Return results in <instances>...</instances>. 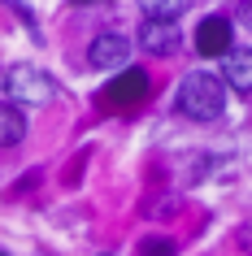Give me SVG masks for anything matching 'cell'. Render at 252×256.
I'll list each match as a JSON object with an SVG mask.
<instances>
[{"label":"cell","mask_w":252,"mask_h":256,"mask_svg":"<svg viewBox=\"0 0 252 256\" xmlns=\"http://www.w3.org/2000/svg\"><path fill=\"white\" fill-rule=\"evenodd\" d=\"M222 78L235 92H252V48H230V56L222 66Z\"/></svg>","instance_id":"obj_7"},{"label":"cell","mask_w":252,"mask_h":256,"mask_svg":"<svg viewBox=\"0 0 252 256\" xmlns=\"http://www.w3.org/2000/svg\"><path fill=\"white\" fill-rule=\"evenodd\" d=\"M0 256H9V252H0Z\"/></svg>","instance_id":"obj_13"},{"label":"cell","mask_w":252,"mask_h":256,"mask_svg":"<svg viewBox=\"0 0 252 256\" xmlns=\"http://www.w3.org/2000/svg\"><path fill=\"white\" fill-rule=\"evenodd\" d=\"M187 4H191V0H144V14L157 18V22H174Z\"/></svg>","instance_id":"obj_9"},{"label":"cell","mask_w":252,"mask_h":256,"mask_svg":"<svg viewBox=\"0 0 252 256\" xmlns=\"http://www.w3.org/2000/svg\"><path fill=\"white\" fill-rule=\"evenodd\" d=\"M239 22L252 30V0H243V9H239Z\"/></svg>","instance_id":"obj_12"},{"label":"cell","mask_w":252,"mask_h":256,"mask_svg":"<svg viewBox=\"0 0 252 256\" xmlns=\"http://www.w3.org/2000/svg\"><path fill=\"white\" fill-rule=\"evenodd\" d=\"M178 44H183V35H178V26H174V22L144 18V26H139V48H144V52L170 56V52H178Z\"/></svg>","instance_id":"obj_6"},{"label":"cell","mask_w":252,"mask_h":256,"mask_svg":"<svg viewBox=\"0 0 252 256\" xmlns=\"http://www.w3.org/2000/svg\"><path fill=\"white\" fill-rule=\"evenodd\" d=\"M5 92H9L14 104H48L57 96V82L35 66H14L5 74Z\"/></svg>","instance_id":"obj_2"},{"label":"cell","mask_w":252,"mask_h":256,"mask_svg":"<svg viewBox=\"0 0 252 256\" xmlns=\"http://www.w3.org/2000/svg\"><path fill=\"white\" fill-rule=\"evenodd\" d=\"M139 256H174V239H144L139 243Z\"/></svg>","instance_id":"obj_10"},{"label":"cell","mask_w":252,"mask_h":256,"mask_svg":"<svg viewBox=\"0 0 252 256\" xmlns=\"http://www.w3.org/2000/svg\"><path fill=\"white\" fill-rule=\"evenodd\" d=\"M27 139V118L18 104H0V148H18Z\"/></svg>","instance_id":"obj_8"},{"label":"cell","mask_w":252,"mask_h":256,"mask_svg":"<svg viewBox=\"0 0 252 256\" xmlns=\"http://www.w3.org/2000/svg\"><path fill=\"white\" fill-rule=\"evenodd\" d=\"M144 96H148V74H144V70H131V66H126L118 78L105 87V100H109V104H118V108L139 104Z\"/></svg>","instance_id":"obj_5"},{"label":"cell","mask_w":252,"mask_h":256,"mask_svg":"<svg viewBox=\"0 0 252 256\" xmlns=\"http://www.w3.org/2000/svg\"><path fill=\"white\" fill-rule=\"evenodd\" d=\"M5 4H14L18 14H22V18H27V22H31V26H35V18H31V9H27V0H5Z\"/></svg>","instance_id":"obj_11"},{"label":"cell","mask_w":252,"mask_h":256,"mask_svg":"<svg viewBox=\"0 0 252 256\" xmlns=\"http://www.w3.org/2000/svg\"><path fill=\"white\" fill-rule=\"evenodd\" d=\"M126 56H131V40L118 30H100L87 48V61L96 70H126Z\"/></svg>","instance_id":"obj_3"},{"label":"cell","mask_w":252,"mask_h":256,"mask_svg":"<svg viewBox=\"0 0 252 256\" xmlns=\"http://www.w3.org/2000/svg\"><path fill=\"white\" fill-rule=\"evenodd\" d=\"M178 113L191 122H217L226 113V87L222 78H213L204 70H191L178 82Z\"/></svg>","instance_id":"obj_1"},{"label":"cell","mask_w":252,"mask_h":256,"mask_svg":"<svg viewBox=\"0 0 252 256\" xmlns=\"http://www.w3.org/2000/svg\"><path fill=\"white\" fill-rule=\"evenodd\" d=\"M230 18H222V14H213V18H204L196 26V52L200 56H230Z\"/></svg>","instance_id":"obj_4"}]
</instances>
